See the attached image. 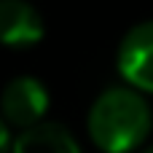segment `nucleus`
I'll use <instances>...</instances> for the list:
<instances>
[{"label": "nucleus", "instance_id": "obj_2", "mask_svg": "<svg viewBox=\"0 0 153 153\" xmlns=\"http://www.w3.org/2000/svg\"><path fill=\"white\" fill-rule=\"evenodd\" d=\"M48 102H51V97H48V89L43 86V81H38L32 75H19V78L8 81L0 94V116L8 126H16L24 132L46 118Z\"/></svg>", "mask_w": 153, "mask_h": 153}, {"label": "nucleus", "instance_id": "obj_6", "mask_svg": "<svg viewBox=\"0 0 153 153\" xmlns=\"http://www.w3.org/2000/svg\"><path fill=\"white\" fill-rule=\"evenodd\" d=\"M11 145H13L11 129H8V124L3 121V116H0V153H11Z\"/></svg>", "mask_w": 153, "mask_h": 153}, {"label": "nucleus", "instance_id": "obj_3", "mask_svg": "<svg viewBox=\"0 0 153 153\" xmlns=\"http://www.w3.org/2000/svg\"><path fill=\"white\" fill-rule=\"evenodd\" d=\"M116 65L126 86L153 94V19L134 24L121 38Z\"/></svg>", "mask_w": 153, "mask_h": 153}, {"label": "nucleus", "instance_id": "obj_4", "mask_svg": "<svg viewBox=\"0 0 153 153\" xmlns=\"http://www.w3.org/2000/svg\"><path fill=\"white\" fill-rule=\"evenodd\" d=\"M46 35L40 11L27 0H0V43L8 48H30Z\"/></svg>", "mask_w": 153, "mask_h": 153}, {"label": "nucleus", "instance_id": "obj_1", "mask_svg": "<svg viewBox=\"0 0 153 153\" xmlns=\"http://www.w3.org/2000/svg\"><path fill=\"white\" fill-rule=\"evenodd\" d=\"M89 137L102 153L137 151L153 126L148 100L132 86H108L89 108Z\"/></svg>", "mask_w": 153, "mask_h": 153}, {"label": "nucleus", "instance_id": "obj_7", "mask_svg": "<svg viewBox=\"0 0 153 153\" xmlns=\"http://www.w3.org/2000/svg\"><path fill=\"white\" fill-rule=\"evenodd\" d=\"M143 153H153V145H148V148H145V151H143Z\"/></svg>", "mask_w": 153, "mask_h": 153}, {"label": "nucleus", "instance_id": "obj_5", "mask_svg": "<svg viewBox=\"0 0 153 153\" xmlns=\"http://www.w3.org/2000/svg\"><path fill=\"white\" fill-rule=\"evenodd\" d=\"M11 153H81V143L67 126L56 121H40L13 137Z\"/></svg>", "mask_w": 153, "mask_h": 153}]
</instances>
